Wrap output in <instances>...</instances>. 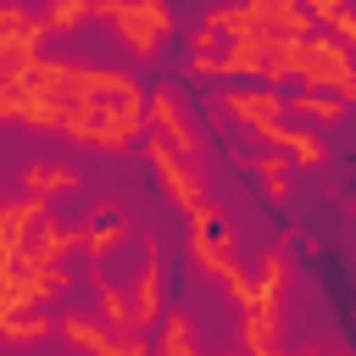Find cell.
<instances>
[{"instance_id": "6da1fadb", "label": "cell", "mask_w": 356, "mask_h": 356, "mask_svg": "<svg viewBox=\"0 0 356 356\" xmlns=\"http://www.w3.org/2000/svg\"><path fill=\"white\" fill-rule=\"evenodd\" d=\"M289 78L312 83V89H328L334 100H356V72H350V44H339L334 33H300L289 39Z\"/></svg>"}, {"instance_id": "7a4b0ae2", "label": "cell", "mask_w": 356, "mask_h": 356, "mask_svg": "<svg viewBox=\"0 0 356 356\" xmlns=\"http://www.w3.org/2000/svg\"><path fill=\"white\" fill-rule=\"evenodd\" d=\"M89 17L111 22L117 44L134 61H150L161 50V39L172 33V6L167 0H89Z\"/></svg>"}, {"instance_id": "3957f363", "label": "cell", "mask_w": 356, "mask_h": 356, "mask_svg": "<svg viewBox=\"0 0 356 356\" xmlns=\"http://www.w3.org/2000/svg\"><path fill=\"white\" fill-rule=\"evenodd\" d=\"M145 139V95H100L95 100V122H89V145L100 156H128Z\"/></svg>"}, {"instance_id": "277c9868", "label": "cell", "mask_w": 356, "mask_h": 356, "mask_svg": "<svg viewBox=\"0 0 356 356\" xmlns=\"http://www.w3.org/2000/svg\"><path fill=\"white\" fill-rule=\"evenodd\" d=\"M145 128H150L172 156H184V161H195V156L206 150L200 128L189 122V106H184L178 83H150V89H145Z\"/></svg>"}, {"instance_id": "5b68a950", "label": "cell", "mask_w": 356, "mask_h": 356, "mask_svg": "<svg viewBox=\"0 0 356 356\" xmlns=\"http://www.w3.org/2000/svg\"><path fill=\"white\" fill-rule=\"evenodd\" d=\"M139 150H145L150 172L161 178V195H167L178 211H195V206H206V200H211V184H206V172H200L195 161L172 156V150H167L156 134H145V139H139Z\"/></svg>"}, {"instance_id": "8992f818", "label": "cell", "mask_w": 356, "mask_h": 356, "mask_svg": "<svg viewBox=\"0 0 356 356\" xmlns=\"http://www.w3.org/2000/svg\"><path fill=\"white\" fill-rule=\"evenodd\" d=\"M139 250H145V261H139V273H134V284H128V312H134V328L145 334V328H156V317L167 312V245H161V234H145L139 239Z\"/></svg>"}, {"instance_id": "52a82bcc", "label": "cell", "mask_w": 356, "mask_h": 356, "mask_svg": "<svg viewBox=\"0 0 356 356\" xmlns=\"http://www.w3.org/2000/svg\"><path fill=\"white\" fill-rule=\"evenodd\" d=\"M245 139L261 145V150H284L289 167H328V139L312 134V128H289L284 117H278V122H256V128H245Z\"/></svg>"}, {"instance_id": "ba28073f", "label": "cell", "mask_w": 356, "mask_h": 356, "mask_svg": "<svg viewBox=\"0 0 356 356\" xmlns=\"http://www.w3.org/2000/svg\"><path fill=\"white\" fill-rule=\"evenodd\" d=\"M50 217V206L39 195H17V200H0V261H17L28 256V239L33 228Z\"/></svg>"}, {"instance_id": "9c48e42d", "label": "cell", "mask_w": 356, "mask_h": 356, "mask_svg": "<svg viewBox=\"0 0 356 356\" xmlns=\"http://www.w3.org/2000/svg\"><path fill=\"white\" fill-rule=\"evenodd\" d=\"M217 111H228V117L239 122V134H245V128H256V122H278V117H284V95H278L273 83L222 89V95H217Z\"/></svg>"}, {"instance_id": "30bf717a", "label": "cell", "mask_w": 356, "mask_h": 356, "mask_svg": "<svg viewBox=\"0 0 356 356\" xmlns=\"http://www.w3.org/2000/svg\"><path fill=\"white\" fill-rule=\"evenodd\" d=\"M17 184H22V195L50 200V195H72V189H78V172H72L67 161H44V156H33V161L17 167Z\"/></svg>"}, {"instance_id": "8fae6325", "label": "cell", "mask_w": 356, "mask_h": 356, "mask_svg": "<svg viewBox=\"0 0 356 356\" xmlns=\"http://www.w3.org/2000/svg\"><path fill=\"white\" fill-rule=\"evenodd\" d=\"M150 356H200V339H195V317L184 306H167L156 317V345Z\"/></svg>"}, {"instance_id": "7c38bea8", "label": "cell", "mask_w": 356, "mask_h": 356, "mask_svg": "<svg viewBox=\"0 0 356 356\" xmlns=\"http://www.w3.org/2000/svg\"><path fill=\"white\" fill-rule=\"evenodd\" d=\"M234 161H239V167H245V172L256 178V189H261L267 200H289V189H295V184H289V172H295V167H289V156H284V150H261V156H234Z\"/></svg>"}, {"instance_id": "4fadbf2b", "label": "cell", "mask_w": 356, "mask_h": 356, "mask_svg": "<svg viewBox=\"0 0 356 356\" xmlns=\"http://www.w3.org/2000/svg\"><path fill=\"white\" fill-rule=\"evenodd\" d=\"M56 334H61L78 356H106V350H111V339H117V334H111L100 317H89V312H67V317L56 323Z\"/></svg>"}, {"instance_id": "5bb4252c", "label": "cell", "mask_w": 356, "mask_h": 356, "mask_svg": "<svg viewBox=\"0 0 356 356\" xmlns=\"http://www.w3.org/2000/svg\"><path fill=\"white\" fill-rule=\"evenodd\" d=\"M284 284H289V250H261L256 267H250V289H256V306H278L284 300Z\"/></svg>"}, {"instance_id": "9a60e30c", "label": "cell", "mask_w": 356, "mask_h": 356, "mask_svg": "<svg viewBox=\"0 0 356 356\" xmlns=\"http://www.w3.org/2000/svg\"><path fill=\"white\" fill-rule=\"evenodd\" d=\"M200 28H211V33L222 39V44H256V39L267 33V28H261V22H256V17L245 11V6H211Z\"/></svg>"}, {"instance_id": "2e32d148", "label": "cell", "mask_w": 356, "mask_h": 356, "mask_svg": "<svg viewBox=\"0 0 356 356\" xmlns=\"http://www.w3.org/2000/svg\"><path fill=\"white\" fill-rule=\"evenodd\" d=\"M89 284H95V306H100L95 317H100L111 334H139V328H134V312H128V289L111 284L106 273H89Z\"/></svg>"}, {"instance_id": "e0dca14e", "label": "cell", "mask_w": 356, "mask_h": 356, "mask_svg": "<svg viewBox=\"0 0 356 356\" xmlns=\"http://www.w3.org/2000/svg\"><path fill=\"white\" fill-rule=\"evenodd\" d=\"M78 239H83V228H67V222L44 217V222L33 228V239H28V256H33V261H61L67 250H78Z\"/></svg>"}, {"instance_id": "ac0fdd59", "label": "cell", "mask_w": 356, "mask_h": 356, "mask_svg": "<svg viewBox=\"0 0 356 356\" xmlns=\"http://www.w3.org/2000/svg\"><path fill=\"white\" fill-rule=\"evenodd\" d=\"M284 111H295V117H306V122H317V128H339V122H345V100H334V95H323V89L284 95Z\"/></svg>"}, {"instance_id": "d6986e66", "label": "cell", "mask_w": 356, "mask_h": 356, "mask_svg": "<svg viewBox=\"0 0 356 356\" xmlns=\"http://www.w3.org/2000/svg\"><path fill=\"white\" fill-rule=\"evenodd\" d=\"M50 334H56V317H44L39 306L0 317V339H6V345H39V339H50Z\"/></svg>"}, {"instance_id": "ffe728a7", "label": "cell", "mask_w": 356, "mask_h": 356, "mask_svg": "<svg viewBox=\"0 0 356 356\" xmlns=\"http://www.w3.org/2000/svg\"><path fill=\"white\" fill-rule=\"evenodd\" d=\"M278 345V306H245L239 312V350Z\"/></svg>"}, {"instance_id": "44dd1931", "label": "cell", "mask_w": 356, "mask_h": 356, "mask_svg": "<svg viewBox=\"0 0 356 356\" xmlns=\"http://www.w3.org/2000/svg\"><path fill=\"white\" fill-rule=\"evenodd\" d=\"M39 22H44V33H72L89 22V0H44Z\"/></svg>"}, {"instance_id": "7402d4cb", "label": "cell", "mask_w": 356, "mask_h": 356, "mask_svg": "<svg viewBox=\"0 0 356 356\" xmlns=\"http://www.w3.org/2000/svg\"><path fill=\"white\" fill-rule=\"evenodd\" d=\"M128 239V222H117V217H106V222H89L83 228V239H78V250H89V261H100L106 250H117Z\"/></svg>"}, {"instance_id": "603a6c76", "label": "cell", "mask_w": 356, "mask_h": 356, "mask_svg": "<svg viewBox=\"0 0 356 356\" xmlns=\"http://www.w3.org/2000/svg\"><path fill=\"white\" fill-rule=\"evenodd\" d=\"M323 28H328V33L339 39V44H356V17H350V6H345V11H334V17L323 22Z\"/></svg>"}, {"instance_id": "cb8c5ba5", "label": "cell", "mask_w": 356, "mask_h": 356, "mask_svg": "<svg viewBox=\"0 0 356 356\" xmlns=\"http://www.w3.org/2000/svg\"><path fill=\"white\" fill-rule=\"evenodd\" d=\"M295 6H300V11L312 17V22H328L334 11H345V0H295Z\"/></svg>"}, {"instance_id": "d4e9b609", "label": "cell", "mask_w": 356, "mask_h": 356, "mask_svg": "<svg viewBox=\"0 0 356 356\" xmlns=\"http://www.w3.org/2000/svg\"><path fill=\"white\" fill-rule=\"evenodd\" d=\"M245 356H289L284 345H261V350H245Z\"/></svg>"}, {"instance_id": "484cf974", "label": "cell", "mask_w": 356, "mask_h": 356, "mask_svg": "<svg viewBox=\"0 0 356 356\" xmlns=\"http://www.w3.org/2000/svg\"><path fill=\"white\" fill-rule=\"evenodd\" d=\"M295 356H323V350H312V345H306V350H295Z\"/></svg>"}]
</instances>
